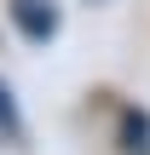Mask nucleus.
Instances as JSON below:
<instances>
[{
    "label": "nucleus",
    "instance_id": "1",
    "mask_svg": "<svg viewBox=\"0 0 150 155\" xmlns=\"http://www.w3.org/2000/svg\"><path fill=\"white\" fill-rule=\"evenodd\" d=\"M12 23L29 40H52L58 35V6L52 0H12Z\"/></svg>",
    "mask_w": 150,
    "mask_h": 155
},
{
    "label": "nucleus",
    "instance_id": "2",
    "mask_svg": "<svg viewBox=\"0 0 150 155\" xmlns=\"http://www.w3.org/2000/svg\"><path fill=\"white\" fill-rule=\"evenodd\" d=\"M0 138H6V144L17 138V104H12V92H6V81H0Z\"/></svg>",
    "mask_w": 150,
    "mask_h": 155
}]
</instances>
